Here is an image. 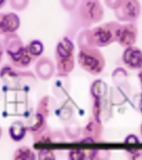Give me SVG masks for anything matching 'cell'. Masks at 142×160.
<instances>
[{
	"label": "cell",
	"mask_w": 142,
	"mask_h": 160,
	"mask_svg": "<svg viewBox=\"0 0 142 160\" xmlns=\"http://www.w3.org/2000/svg\"><path fill=\"white\" fill-rule=\"evenodd\" d=\"M74 45L72 42L65 37L57 42L56 51H55V58L57 62V71L59 76H66L68 74L74 66Z\"/></svg>",
	"instance_id": "obj_1"
},
{
	"label": "cell",
	"mask_w": 142,
	"mask_h": 160,
	"mask_svg": "<svg viewBox=\"0 0 142 160\" xmlns=\"http://www.w3.org/2000/svg\"><path fill=\"white\" fill-rule=\"evenodd\" d=\"M78 62L85 70L98 74L104 67V59L101 52L94 49L82 48L78 54Z\"/></svg>",
	"instance_id": "obj_2"
},
{
	"label": "cell",
	"mask_w": 142,
	"mask_h": 160,
	"mask_svg": "<svg viewBox=\"0 0 142 160\" xmlns=\"http://www.w3.org/2000/svg\"><path fill=\"white\" fill-rule=\"evenodd\" d=\"M103 8L99 0H81L78 15L83 21L95 22L103 18Z\"/></svg>",
	"instance_id": "obj_3"
},
{
	"label": "cell",
	"mask_w": 142,
	"mask_h": 160,
	"mask_svg": "<svg viewBox=\"0 0 142 160\" xmlns=\"http://www.w3.org/2000/svg\"><path fill=\"white\" fill-rule=\"evenodd\" d=\"M114 22H110L103 26H99L92 30L90 34V38H92L91 42L92 44L97 46H105L116 40V32L117 28H112Z\"/></svg>",
	"instance_id": "obj_4"
},
{
	"label": "cell",
	"mask_w": 142,
	"mask_h": 160,
	"mask_svg": "<svg viewBox=\"0 0 142 160\" xmlns=\"http://www.w3.org/2000/svg\"><path fill=\"white\" fill-rule=\"evenodd\" d=\"M140 12V5L138 0H123L119 7L115 9V14L123 21H134Z\"/></svg>",
	"instance_id": "obj_5"
},
{
	"label": "cell",
	"mask_w": 142,
	"mask_h": 160,
	"mask_svg": "<svg viewBox=\"0 0 142 160\" xmlns=\"http://www.w3.org/2000/svg\"><path fill=\"white\" fill-rule=\"evenodd\" d=\"M21 26V19L17 13L12 12L0 13V35L7 36L17 32Z\"/></svg>",
	"instance_id": "obj_6"
},
{
	"label": "cell",
	"mask_w": 142,
	"mask_h": 160,
	"mask_svg": "<svg viewBox=\"0 0 142 160\" xmlns=\"http://www.w3.org/2000/svg\"><path fill=\"white\" fill-rule=\"evenodd\" d=\"M136 38V29L133 24L119 25L116 32V40L123 46L133 44Z\"/></svg>",
	"instance_id": "obj_7"
},
{
	"label": "cell",
	"mask_w": 142,
	"mask_h": 160,
	"mask_svg": "<svg viewBox=\"0 0 142 160\" xmlns=\"http://www.w3.org/2000/svg\"><path fill=\"white\" fill-rule=\"evenodd\" d=\"M35 72L40 79L47 81L54 74V63L49 58H41L39 59H37L35 64Z\"/></svg>",
	"instance_id": "obj_8"
},
{
	"label": "cell",
	"mask_w": 142,
	"mask_h": 160,
	"mask_svg": "<svg viewBox=\"0 0 142 160\" xmlns=\"http://www.w3.org/2000/svg\"><path fill=\"white\" fill-rule=\"evenodd\" d=\"M7 57L9 60L10 64L18 69L27 68L33 62L29 54L27 53L25 47L15 53L7 55Z\"/></svg>",
	"instance_id": "obj_9"
},
{
	"label": "cell",
	"mask_w": 142,
	"mask_h": 160,
	"mask_svg": "<svg viewBox=\"0 0 142 160\" xmlns=\"http://www.w3.org/2000/svg\"><path fill=\"white\" fill-rule=\"evenodd\" d=\"M46 119H47L46 118L36 112L32 115V118L28 120V122L27 123H26V125H27V131L32 133V137L37 136L47 128Z\"/></svg>",
	"instance_id": "obj_10"
},
{
	"label": "cell",
	"mask_w": 142,
	"mask_h": 160,
	"mask_svg": "<svg viewBox=\"0 0 142 160\" xmlns=\"http://www.w3.org/2000/svg\"><path fill=\"white\" fill-rule=\"evenodd\" d=\"M2 42H3L5 52H6L7 56L15 53L25 47V45L22 42V38L16 32L4 36V39Z\"/></svg>",
	"instance_id": "obj_11"
},
{
	"label": "cell",
	"mask_w": 142,
	"mask_h": 160,
	"mask_svg": "<svg viewBox=\"0 0 142 160\" xmlns=\"http://www.w3.org/2000/svg\"><path fill=\"white\" fill-rule=\"evenodd\" d=\"M125 63L130 68H140L142 66V53L138 48L129 47L123 54Z\"/></svg>",
	"instance_id": "obj_12"
},
{
	"label": "cell",
	"mask_w": 142,
	"mask_h": 160,
	"mask_svg": "<svg viewBox=\"0 0 142 160\" xmlns=\"http://www.w3.org/2000/svg\"><path fill=\"white\" fill-rule=\"evenodd\" d=\"M27 128L26 123L17 120L12 122L8 128V134L10 138L16 142H21L27 135Z\"/></svg>",
	"instance_id": "obj_13"
},
{
	"label": "cell",
	"mask_w": 142,
	"mask_h": 160,
	"mask_svg": "<svg viewBox=\"0 0 142 160\" xmlns=\"http://www.w3.org/2000/svg\"><path fill=\"white\" fill-rule=\"evenodd\" d=\"M25 48L33 62L39 59L44 52V45L39 39H32L25 45Z\"/></svg>",
	"instance_id": "obj_14"
},
{
	"label": "cell",
	"mask_w": 142,
	"mask_h": 160,
	"mask_svg": "<svg viewBox=\"0 0 142 160\" xmlns=\"http://www.w3.org/2000/svg\"><path fill=\"white\" fill-rule=\"evenodd\" d=\"M53 107H54L53 99H52V98L49 97V96H44L38 102L36 112L47 118L51 114V112L53 109Z\"/></svg>",
	"instance_id": "obj_15"
},
{
	"label": "cell",
	"mask_w": 142,
	"mask_h": 160,
	"mask_svg": "<svg viewBox=\"0 0 142 160\" xmlns=\"http://www.w3.org/2000/svg\"><path fill=\"white\" fill-rule=\"evenodd\" d=\"M36 153L28 146H21L15 150L12 158L14 160H35Z\"/></svg>",
	"instance_id": "obj_16"
},
{
	"label": "cell",
	"mask_w": 142,
	"mask_h": 160,
	"mask_svg": "<svg viewBox=\"0 0 142 160\" xmlns=\"http://www.w3.org/2000/svg\"><path fill=\"white\" fill-rule=\"evenodd\" d=\"M10 7L15 11H23L29 4V0H9Z\"/></svg>",
	"instance_id": "obj_17"
},
{
	"label": "cell",
	"mask_w": 142,
	"mask_h": 160,
	"mask_svg": "<svg viewBox=\"0 0 142 160\" xmlns=\"http://www.w3.org/2000/svg\"><path fill=\"white\" fill-rule=\"evenodd\" d=\"M60 4L63 9L68 12H72L76 9L79 3V0H59Z\"/></svg>",
	"instance_id": "obj_18"
},
{
	"label": "cell",
	"mask_w": 142,
	"mask_h": 160,
	"mask_svg": "<svg viewBox=\"0 0 142 160\" xmlns=\"http://www.w3.org/2000/svg\"><path fill=\"white\" fill-rule=\"evenodd\" d=\"M38 158L42 160L54 159L55 156L53 152L48 149H41L38 151Z\"/></svg>",
	"instance_id": "obj_19"
},
{
	"label": "cell",
	"mask_w": 142,
	"mask_h": 160,
	"mask_svg": "<svg viewBox=\"0 0 142 160\" xmlns=\"http://www.w3.org/2000/svg\"><path fill=\"white\" fill-rule=\"evenodd\" d=\"M123 0H106V3L108 7L113 9H116L119 7Z\"/></svg>",
	"instance_id": "obj_20"
},
{
	"label": "cell",
	"mask_w": 142,
	"mask_h": 160,
	"mask_svg": "<svg viewBox=\"0 0 142 160\" xmlns=\"http://www.w3.org/2000/svg\"><path fill=\"white\" fill-rule=\"evenodd\" d=\"M4 52H5V48H4V45H3V42L0 40V64L2 63V60H3Z\"/></svg>",
	"instance_id": "obj_21"
},
{
	"label": "cell",
	"mask_w": 142,
	"mask_h": 160,
	"mask_svg": "<svg viewBox=\"0 0 142 160\" xmlns=\"http://www.w3.org/2000/svg\"><path fill=\"white\" fill-rule=\"evenodd\" d=\"M7 0H0V9H2L7 3Z\"/></svg>",
	"instance_id": "obj_22"
},
{
	"label": "cell",
	"mask_w": 142,
	"mask_h": 160,
	"mask_svg": "<svg viewBox=\"0 0 142 160\" xmlns=\"http://www.w3.org/2000/svg\"><path fill=\"white\" fill-rule=\"evenodd\" d=\"M2 128L0 127V138H1V137H2Z\"/></svg>",
	"instance_id": "obj_23"
}]
</instances>
